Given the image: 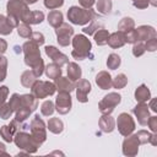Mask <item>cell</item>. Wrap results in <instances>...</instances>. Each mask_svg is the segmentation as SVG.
Returning a JSON list of instances; mask_svg holds the SVG:
<instances>
[{
    "instance_id": "1",
    "label": "cell",
    "mask_w": 157,
    "mask_h": 157,
    "mask_svg": "<svg viewBox=\"0 0 157 157\" xmlns=\"http://www.w3.org/2000/svg\"><path fill=\"white\" fill-rule=\"evenodd\" d=\"M22 50L25 53L26 65L32 67V71L36 75V77H40L44 70V63L43 59L40 58L39 45L32 40H28L22 45Z\"/></svg>"
},
{
    "instance_id": "2",
    "label": "cell",
    "mask_w": 157,
    "mask_h": 157,
    "mask_svg": "<svg viewBox=\"0 0 157 157\" xmlns=\"http://www.w3.org/2000/svg\"><path fill=\"white\" fill-rule=\"evenodd\" d=\"M74 50L71 53L74 59L83 60V59H93V54L91 53L92 44L87 37L83 34H76L72 39Z\"/></svg>"
},
{
    "instance_id": "3",
    "label": "cell",
    "mask_w": 157,
    "mask_h": 157,
    "mask_svg": "<svg viewBox=\"0 0 157 157\" xmlns=\"http://www.w3.org/2000/svg\"><path fill=\"white\" fill-rule=\"evenodd\" d=\"M67 18L74 25L83 26L92 20H97L98 15L92 9H83L78 6H71L67 11Z\"/></svg>"
},
{
    "instance_id": "4",
    "label": "cell",
    "mask_w": 157,
    "mask_h": 157,
    "mask_svg": "<svg viewBox=\"0 0 157 157\" xmlns=\"http://www.w3.org/2000/svg\"><path fill=\"white\" fill-rule=\"evenodd\" d=\"M13 141L17 145V147H20L21 150H25L27 153H34L37 151V148L40 146L32 135H29L28 132L22 131V130L17 131L15 134Z\"/></svg>"
},
{
    "instance_id": "5",
    "label": "cell",
    "mask_w": 157,
    "mask_h": 157,
    "mask_svg": "<svg viewBox=\"0 0 157 157\" xmlns=\"http://www.w3.org/2000/svg\"><path fill=\"white\" fill-rule=\"evenodd\" d=\"M55 91H56L55 83L49 82V81L36 80V82L31 87V92L37 99H43L48 96H53Z\"/></svg>"
},
{
    "instance_id": "6",
    "label": "cell",
    "mask_w": 157,
    "mask_h": 157,
    "mask_svg": "<svg viewBox=\"0 0 157 157\" xmlns=\"http://www.w3.org/2000/svg\"><path fill=\"white\" fill-rule=\"evenodd\" d=\"M6 10H7V15L16 17L18 21L21 20L22 22H25L29 10H28V5L26 2H23L22 0H10L6 5Z\"/></svg>"
},
{
    "instance_id": "7",
    "label": "cell",
    "mask_w": 157,
    "mask_h": 157,
    "mask_svg": "<svg viewBox=\"0 0 157 157\" xmlns=\"http://www.w3.org/2000/svg\"><path fill=\"white\" fill-rule=\"evenodd\" d=\"M29 131H31V135L36 139V141L42 145L45 139H47V132H45V124L44 121L39 118L38 114L34 115V118L31 120L29 123Z\"/></svg>"
},
{
    "instance_id": "8",
    "label": "cell",
    "mask_w": 157,
    "mask_h": 157,
    "mask_svg": "<svg viewBox=\"0 0 157 157\" xmlns=\"http://www.w3.org/2000/svg\"><path fill=\"white\" fill-rule=\"evenodd\" d=\"M120 101H121V96L119 93L110 92L103 97V99L98 104V108L102 114H110L114 110V108L120 103Z\"/></svg>"
},
{
    "instance_id": "9",
    "label": "cell",
    "mask_w": 157,
    "mask_h": 157,
    "mask_svg": "<svg viewBox=\"0 0 157 157\" xmlns=\"http://www.w3.org/2000/svg\"><path fill=\"white\" fill-rule=\"evenodd\" d=\"M117 125H118L119 132L123 136H128L135 130V121H134L132 117L128 113L119 114L118 120H117Z\"/></svg>"
},
{
    "instance_id": "10",
    "label": "cell",
    "mask_w": 157,
    "mask_h": 157,
    "mask_svg": "<svg viewBox=\"0 0 157 157\" xmlns=\"http://www.w3.org/2000/svg\"><path fill=\"white\" fill-rule=\"evenodd\" d=\"M55 33H56V40L59 43V45L61 47H67L71 42V37L74 34V28L69 25L63 22L59 27L55 28Z\"/></svg>"
},
{
    "instance_id": "11",
    "label": "cell",
    "mask_w": 157,
    "mask_h": 157,
    "mask_svg": "<svg viewBox=\"0 0 157 157\" xmlns=\"http://www.w3.org/2000/svg\"><path fill=\"white\" fill-rule=\"evenodd\" d=\"M55 109L59 114H66L71 109V97L67 92H59L55 99Z\"/></svg>"
},
{
    "instance_id": "12",
    "label": "cell",
    "mask_w": 157,
    "mask_h": 157,
    "mask_svg": "<svg viewBox=\"0 0 157 157\" xmlns=\"http://www.w3.org/2000/svg\"><path fill=\"white\" fill-rule=\"evenodd\" d=\"M126 139L123 141V153L125 156H136L137 152H139V145H140V141L135 135H128L125 136Z\"/></svg>"
},
{
    "instance_id": "13",
    "label": "cell",
    "mask_w": 157,
    "mask_h": 157,
    "mask_svg": "<svg viewBox=\"0 0 157 157\" xmlns=\"http://www.w3.org/2000/svg\"><path fill=\"white\" fill-rule=\"evenodd\" d=\"M45 54L53 60V63L58 64L60 67H61L63 65H65V64L69 63V58H67L65 54H63V53H61L58 48H55L54 45H47V47H45Z\"/></svg>"
},
{
    "instance_id": "14",
    "label": "cell",
    "mask_w": 157,
    "mask_h": 157,
    "mask_svg": "<svg viewBox=\"0 0 157 157\" xmlns=\"http://www.w3.org/2000/svg\"><path fill=\"white\" fill-rule=\"evenodd\" d=\"M75 88H76V97H77V101L81 102V103H86L88 101L87 98V94L90 93L91 91V83L88 80H78V82L75 85Z\"/></svg>"
},
{
    "instance_id": "15",
    "label": "cell",
    "mask_w": 157,
    "mask_h": 157,
    "mask_svg": "<svg viewBox=\"0 0 157 157\" xmlns=\"http://www.w3.org/2000/svg\"><path fill=\"white\" fill-rule=\"evenodd\" d=\"M132 112L136 115L140 125L142 126L147 125V121L150 119V112H148V105L145 102H139V104L132 109Z\"/></svg>"
},
{
    "instance_id": "16",
    "label": "cell",
    "mask_w": 157,
    "mask_h": 157,
    "mask_svg": "<svg viewBox=\"0 0 157 157\" xmlns=\"http://www.w3.org/2000/svg\"><path fill=\"white\" fill-rule=\"evenodd\" d=\"M136 37H137V42H142V40H148L151 38L156 37V29L151 26H140L136 29Z\"/></svg>"
},
{
    "instance_id": "17",
    "label": "cell",
    "mask_w": 157,
    "mask_h": 157,
    "mask_svg": "<svg viewBox=\"0 0 157 157\" xmlns=\"http://www.w3.org/2000/svg\"><path fill=\"white\" fill-rule=\"evenodd\" d=\"M55 87H56V90L59 92H67V93H70L71 91L75 90V83L69 77L59 76L58 78H55Z\"/></svg>"
},
{
    "instance_id": "18",
    "label": "cell",
    "mask_w": 157,
    "mask_h": 157,
    "mask_svg": "<svg viewBox=\"0 0 157 157\" xmlns=\"http://www.w3.org/2000/svg\"><path fill=\"white\" fill-rule=\"evenodd\" d=\"M96 83L101 90H109L112 87V76L108 71H99L96 76Z\"/></svg>"
},
{
    "instance_id": "19",
    "label": "cell",
    "mask_w": 157,
    "mask_h": 157,
    "mask_svg": "<svg viewBox=\"0 0 157 157\" xmlns=\"http://www.w3.org/2000/svg\"><path fill=\"white\" fill-rule=\"evenodd\" d=\"M125 43H126V40H125V34H124L123 32H120V31L109 34L108 42H107V44H109V47H112V48H114V49L123 47Z\"/></svg>"
},
{
    "instance_id": "20",
    "label": "cell",
    "mask_w": 157,
    "mask_h": 157,
    "mask_svg": "<svg viewBox=\"0 0 157 157\" xmlns=\"http://www.w3.org/2000/svg\"><path fill=\"white\" fill-rule=\"evenodd\" d=\"M98 124L103 132H112L115 128V120L113 119V117H110V114H103L99 118Z\"/></svg>"
},
{
    "instance_id": "21",
    "label": "cell",
    "mask_w": 157,
    "mask_h": 157,
    "mask_svg": "<svg viewBox=\"0 0 157 157\" xmlns=\"http://www.w3.org/2000/svg\"><path fill=\"white\" fill-rule=\"evenodd\" d=\"M21 107H26L29 110H36L38 107V99L31 93V94H22L21 96Z\"/></svg>"
},
{
    "instance_id": "22",
    "label": "cell",
    "mask_w": 157,
    "mask_h": 157,
    "mask_svg": "<svg viewBox=\"0 0 157 157\" xmlns=\"http://www.w3.org/2000/svg\"><path fill=\"white\" fill-rule=\"evenodd\" d=\"M135 99L137 102H146L151 99V92L146 85H140L135 91Z\"/></svg>"
},
{
    "instance_id": "23",
    "label": "cell",
    "mask_w": 157,
    "mask_h": 157,
    "mask_svg": "<svg viewBox=\"0 0 157 157\" xmlns=\"http://www.w3.org/2000/svg\"><path fill=\"white\" fill-rule=\"evenodd\" d=\"M82 71L76 63H67V76L71 81H77L81 78Z\"/></svg>"
},
{
    "instance_id": "24",
    "label": "cell",
    "mask_w": 157,
    "mask_h": 157,
    "mask_svg": "<svg viewBox=\"0 0 157 157\" xmlns=\"http://www.w3.org/2000/svg\"><path fill=\"white\" fill-rule=\"evenodd\" d=\"M48 23L54 28L59 27L63 23V13L59 10H52L48 13Z\"/></svg>"
},
{
    "instance_id": "25",
    "label": "cell",
    "mask_w": 157,
    "mask_h": 157,
    "mask_svg": "<svg viewBox=\"0 0 157 157\" xmlns=\"http://www.w3.org/2000/svg\"><path fill=\"white\" fill-rule=\"evenodd\" d=\"M44 20V13L42 11H29L25 22L28 25H38Z\"/></svg>"
},
{
    "instance_id": "26",
    "label": "cell",
    "mask_w": 157,
    "mask_h": 157,
    "mask_svg": "<svg viewBox=\"0 0 157 157\" xmlns=\"http://www.w3.org/2000/svg\"><path fill=\"white\" fill-rule=\"evenodd\" d=\"M45 75H47L48 78L55 80V78H58L59 76H61V69H60V66H59L58 64H55V63L48 64V65L45 66Z\"/></svg>"
},
{
    "instance_id": "27",
    "label": "cell",
    "mask_w": 157,
    "mask_h": 157,
    "mask_svg": "<svg viewBox=\"0 0 157 157\" xmlns=\"http://www.w3.org/2000/svg\"><path fill=\"white\" fill-rule=\"evenodd\" d=\"M36 80H37V77H36V75L33 74L32 70H26L21 75V83H22V86H25L27 88H31L32 85L36 82Z\"/></svg>"
},
{
    "instance_id": "28",
    "label": "cell",
    "mask_w": 157,
    "mask_h": 157,
    "mask_svg": "<svg viewBox=\"0 0 157 157\" xmlns=\"http://www.w3.org/2000/svg\"><path fill=\"white\" fill-rule=\"evenodd\" d=\"M48 129L53 134H60L64 130V124L59 118H52L48 121Z\"/></svg>"
},
{
    "instance_id": "29",
    "label": "cell",
    "mask_w": 157,
    "mask_h": 157,
    "mask_svg": "<svg viewBox=\"0 0 157 157\" xmlns=\"http://www.w3.org/2000/svg\"><path fill=\"white\" fill-rule=\"evenodd\" d=\"M134 28H135V22L131 17H124L123 20H120V22L118 25V31H120L123 33H126Z\"/></svg>"
},
{
    "instance_id": "30",
    "label": "cell",
    "mask_w": 157,
    "mask_h": 157,
    "mask_svg": "<svg viewBox=\"0 0 157 157\" xmlns=\"http://www.w3.org/2000/svg\"><path fill=\"white\" fill-rule=\"evenodd\" d=\"M93 36H94V40H96V43H97L98 45H105L107 42H108L109 32H108L107 29H104V28H101V29H98Z\"/></svg>"
},
{
    "instance_id": "31",
    "label": "cell",
    "mask_w": 157,
    "mask_h": 157,
    "mask_svg": "<svg viewBox=\"0 0 157 157\" xmlns=\"http://www.w3.org/2000/svg\"><path fill=\"white\" fill-rule=\"evenodd\" d=\"M112 0H98L97 1V10L102 15H108L112 11Z\"/></svg>"
},
{
    "instance_id": "32",
    "label": "cell",
    "mask_w": 157,
    "mask_h": 157,
    "mask_svg": "<svg viewBox=\"0 0 157 157\" xmlns=\"http://www.w3.org/2000/svg\"><path fill=\"white\" fill-rule=\"evenodd\" d=\"M12 28H13V27L10 25L7 17L0 15V34L7 36V34H10V33L12 32Z\"/></svg>"
},
{
    "instance_id": "33",
    "label": "cell",
    "mask_w": 157,
    "mask_h": 157,
    "mask_svg": "<svg viewBox=\"0 0 157 157\" xmlns=\"http://www.w3.org/2000/svg\"><path fill=\"white\" fill-rule=\"evenodd\" d=\"M101 28H103V23H102V22H98V21H96V20H92L91 23H90L87 27H83V28H82V32L90 36V34H94V33H96L98 29H101Z\"/></svg>"
},
{
    "instance_id": "34",
    "label": "cell",
    "mask_w": 157,
    "mask_h": 157,
    "mask_svg": "<svg viewBox=\"0 0 157 157\" xmlns=\"http://www.w3.org/2000/svg\"><path fill=\"white\" fill-rule=\"evenodd\" d=\"M17 32H18V36H20V37H22V38H29L31 34H32L31 25H28V23H26V22L18 23V26H17Z\"/></svg>"
},
{
    "instance_id": "35",
    "label": "cell",
    "mask_w": 157,
    "mask_h": 157,
    "mask_svg": "<svg viewBox=\"0 0 157 157\" xmlns=\"http://www.w3.org/2000/svg\"><path fill=\"white\" fill-rule=\"evenodd\" d=\"M54 110H55V105H54V103L49 99V101H44L43 103H42V105H40V113H42V115H44V117H49V115H52L53 113H54Z\"/></svg>"
},
{
    "instance_id": "36",
    "label": "cell",
    "mask_w": 157,
    "mask_h": 157,
    "mask_svg": "<svg viewBox=\"0 0 157 157\" xmlns=\"http://www.w3.org/2000/svg\"><path fill=\"white\" fill-rule=\"evenodd\" d=\"M120 63H121V59H120V56H119L118 54H115V53H112V54L108 56V59H107V66H108L109 69H112V70L118 69L119 65H120Z\"/></svg>"
},
{
    "instance_id": "37",
    "label": "cell",
    "mask_w": 157,
    "mask_h": 157,
    "mask_svg": "<svg viewBox=\"0 0 157 157\" xmlns=\"http://www.w3.org/2000/svg\"><path fill=\"white\" fill-rule=\"evenodd\" d=\"M128 83V77L124 75V74H119L117 75V77L114 80H112V86L117 90H120V88H124Z\"/></svg>"
},
{
    "instance_id": "38",
    "label": "cell",
    "mask_w": 157,
    "mask_h": 157,
    "mask_svg": "<svg viewBox=\"0 0 157 157\" xmlns=\"http://www.w3.org/2000/svg\"><path fill=\"white\" fill-rule=\"evenodd\" d=\"M15 113H16V115H15V119H16V120H18V121H25V120L31 115L32 110H29V109L26 108V107H20Z\"/></svg>"
},
{
    "instance_id": "39",
    "label": "cell",
    "mask_w": 157,
    "mask_h": 157,
    "mask_svg": "<svg viewBox=\"0 0 157 157\" xmlns=\"http://www.w3.org/2000/svg\"><path fill=\"white\" fill-rule=\"evenodd\" d=\"M12 113H13V110L10 107L9 103H4V104L0 105V117L2 119H10V117L12 115Z\"/></svg>"
},
{
    "instance_id": "40",
    "label": "cell",
    "mask_w": 157,
    "mask_h": 157,
    "mask_svg": "<svg viewBox=\"0 0 157 157\" xmlns=\"http://www.w3.org/2000/svg\"><path fill=\"white\" fill-rule=\"evenodd\" d=\"M6 69H7V59L0 54V82L5 80L6 77Z\"/></svg>"
},
{
    "instance_id": "41",
    "label": "cell",
    "mask_w": 157,
    "mask_h": 157,
    "mask_svg": "<svg viewBox=\"0 0 157 157\" xmlns=\"http://www.w3.org/2000/svg\"><path fill=\"white\" fill-rule=\"evenodd\" d=\"M9 104H10V107L12 108V110L16 112V110L21 107V96L17 94V93H13V94L11 96V98H10Z\"/></svg>"
},
{
    "instance_id": "42",
    "label": "cell",
    "mask_w": 157,
    "mask_h": 157,
    "mask_svg": "<svg viewBox=\"0 0 157 157\" xmlns=\"http://www.w3.org/2000/svg\"><path fill=\"white\" fill-rule=\"evenodd\" d=\"M146 52V49H145V44L144 43H141V42H136V43H134V47H132V54H134V56H141L144 53Z\"/></svg>"
},
{
    "instance_id": "43",
    "label": "cell",
    "mask_w": 157,
    "mask_h": 157,
    "mask_svg": "<svg viewBox=\"0 0 157 157\" xmlns=\"http://www.w3.org/2000/svg\"><path fill=\"white\" fill-rule=\"evenodd\" d=\"M64 0H44V6L49 10H55L63 6Z\"/></svg>"
},
{
    "instance_id": "44",
    "label": "cell",
    "mask_w": 157,
    "mask_h": 157,
    "mask_svg": "<svg viewBox=\"0 0 157 157\" xmlns=\"http://www.w3.org/2000/svg\"><path fill=\"white\" fill-rule=\"evenodd\" d=\"M136 136H137V139H139V141H140V145H141V144H147V142H150V139H151V134H150L148 131H146V130H140V131H137Z\"/></svg>"
},
{
    "instance_id": "45",
    "label": "cell",
    "mask_w": 157,
    "mask_h": 157,
    "mask_svg": "<svg viewBox=\"0 0 157 157\" xmlns=\"http://www.w3.org/2000/svg\"><path fill=\"white\" fill-rule=\"evenodd\" d=\"M29 39H31L32 42H34L36 44H38V45L44 44V40H45V39H44V36H43L40 32H32Z\"/></svg>"
},
{
    "instance_id": "46",
    "label": "cell",
    "mask_w": 157,
    "mask_h": 157,
    "mask_svg": "<svg viewBox=\"0 0 157 157\" xmlns=\"http://www.w3.org/2000/svg\"><path fill=\"white\" fill-rule=\"evenodd\" d=\"M145 49L148 50V52H155V50L157 49V39H156V37H155V38H151V39H148V40H146V43H145Z\"/></svg>"
},
{
    "instance_id": "47",
    "label": "cell",
    "mask_w": 157,
    "mask_h": 157,
    "mask_svg": "<svg viewBox=\"0 0 157 157\" xmlns=\"http://www.w3.org/2000/svg\"><path fill=\"white\" fill-rule=\"evenodd\" d=\"M132 5L136 9H146L150 5V0H132Z\"/></svg>"
},
{
    "instance_id": "48",
    "label": "cell",
    "mask_w": 157,
    "mask_h": 157,
    "mask_svg": "<svg viewBox=\"0 0 157 157\" xmlns=\"http://www.w3.org/2000/svg\"><path fill=\"white\" fill-rule=\"evenodd\" d=\"M7 94H9V88L6 86H1L0 87V105L5 103V101L7 98Z\"/></svg>"
},
{
    "instance_id": "49",
    "label": "cell",
    "mask_w": 157,
    "mask_h": 157,
    "mask_svg": "<svg viewBox=\"0 0 157 157\" xmlns=\"http://www.w3.org/2000/svg\"><path fill=\"white\" fill-rule=\"evenodd\" d=\"M147 125L151 128V130L153 132L157 131V117H150L148 121H147Z\"/></svg>"
},
{
    "instance_id": "50",
    "label": "cell",
    "mask_w": 157,
    "mask_h": 157,
    "mask_svg": "<svg viewBox=\"0 0 157 157\" xmlns=\"http://www.w3.org/2000/svg\"><path fill=\"white\" fill-rule=\"evenodd\" d=\"M78 2L83 9H91L94 4V0H78Z\"/></svg>"
},
{
    "instance_id": "51",
    "label": "cell",
    "mask_w": 157,
    "mask_h": 157,
    "mask_svg": "<svg viewBox=\"0 0 157 157\" xmlns=\"http://www.w3.org/2000/svg\"><path fill=\"white\" fill-rule=\"evenodd\" d=\"M6 49H7V43H6L4 39H1V38H0V54L5 53V52H6Z\"/></svg>"
},
{
    "instance_id": "52",
    "label": "cell",
    "mask_w": 157,
    "mask_h": 157,
    "mask_svg": "<svg viewBox=\"0 0 157 157\" xmlns=\"http://www.w3.org/2000/svg\"><path fill=\"white\" fill-rule=\"evenodd\" d=\"M156 98H152L151 99V102H150V107H151V109L153 110V112H157V108H156Z\"/></svg>"
},
{
    "instance_id": "53",
    "label": "cell",
    "mask_w": 157,
    "mask_h": 157,
    "mask_svg": "<svg viewBox=\"0 0 157 157\" xmlns=\"http://www.w3.org/2000/svg\"><path fill=\"white\" fill-rule=\"evenodd\" d=\"M4 155V156H7V152H6V148H5V145L0 142V156Z\"/></svg>"
},
{
    "instance_id": "54",
    "label": "cell",
    "mask_w": 157,
    "mask_h": 157,
    "mask_svg": "<svg viewBox=\"0 0 157 157\" xmlns=\"http://www.w3.org/2000/svg\"><path fill=\"white\" fill-rule=\"evenodd\" d=\"M22 1H23V2H26L27 5H28V4L31 5V4H34V2L37 1V0H22Z\"/></svg>"
},
{
    "instance_id": "55",
    "label": "cell",
    "mask_w": 157,
    "mask_h": 157,
    "mask_svg": "<svg viewBox=\"0 0 157 157\" xmlns=\"http://www.w3.org/2000/svg\"><path fill=\"white\" fill-rule=\"evenodd\" d=\"M150 5L156 6V5H157V1H156V0H150Z\"/></svg>"
}]
</instances>
